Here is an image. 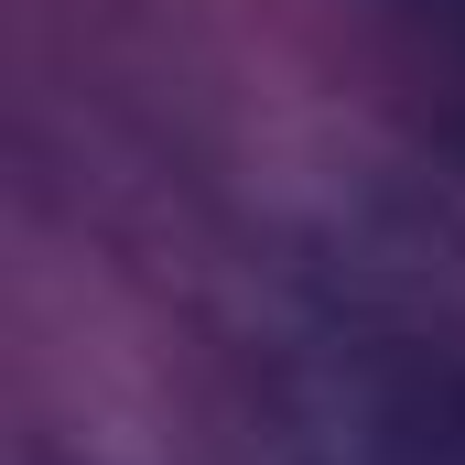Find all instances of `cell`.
Segmentation results:
<instances>
[{"label":"cell","instance_id":"6da1fadb","mask_svg":"<svg viewBox=\"0 0 465 465\" xmlns=\"http://www.w3.org/2000/svg\"><path fill=\"white\" fill-rule=\"evenodd\" d=\"M336 455H357V465H465V390H401V401L357 411L336 433Z\"/></svg>","mask_w":465,"mask_h":465},{"label":"cell","instance_id":"7a4b0ae2","mask_svg":"<svg viewBox=\"0 0 465 465\" xmlns=\"http://www.w3.org/2000/svg\"><path fill=\"white\" fill-rule=\"evenodd\" d=\"M422 11H465V0H422Z\"/></svg>","mask_w":465,"mask_h":465}]
</instances>
